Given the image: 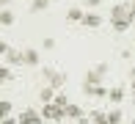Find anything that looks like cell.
Returning <instances> with one entry per match:
<instances>
[{"instance_id":"7a4b0ae2","label":"cell","mask_w":135,"mask_h":124,"mask_svg":"<svg viewBox=\"0 0 135 124\" xmlns=\"http://www.w3.org/2000/svg\"><path fill=\"white\" fill-rule=\"evenodd\" d=\"M0 53H3V58H6L8 66L25 64V53H22V50H14V47H8V44H0Z\"/></svg>"},{"instance_id":"52a82bcc","label":"cell","mask_w":135,"mask_h":124,"mask_svg":"<svg viewBox=\"0 0 135 124\" xmlns=\"http://www.w3.org/2000/svg\"><path fill=\"white\" fill-rule=\"evenodd\" d=\"M83 25H85V28H99V25H102V17L97 14V11H85Z\"/></svg>"},{"instance_id":"ffe728a7","label":"cell","mask_w":135,"mask_h":124,"mask_svg":"<svg viewBox=\"0 0 135 124\" xmlns=\"http://www.w3.org/2000/svg\"><path fill=\"white\" fill-rule=\"evenodd\" d=\"M11 108H14V105H11L8 99H3V102H0V113H3V119H6V116H11Z\"/></svg>"},{"instance_id":"e0dca14e","label":"cell","mask_w":135,"mask_h":124,"mask_svg":"<svg viewBox=\"0 0 135 124\" xmlns=\"http://www.w3.org/2000/svg\"><path fill=\"white\" fill-rule=\"evenodd\" d=\"M52 0H30V11H44Z\"/></svg>"},{"instance_id":"cb8c5ba5","label":"cell","mask_w":135,"mask_h":124,"mask_svg":"<svg viewBox=\"0 0 135 124\" xmlns=\"http://www.w3.org/2000/svg\"><path fill=\"white\" fill-rule=\"evenodd\" d=\"M75 124H94V121H91V116H83V119H77Z\"/></svg>"},{"instance_id":"f1b7e54d","label":"cell","mask_w":135,"mask_h":124,"mask_svg":"<svg viewBox=\"0 0 135 124\" xmlns=\"http://www.w3.org/2000/svg\"><path fill=\"white\" fill-rule=\"evenodd\" d=\"M130 80H135V66H132V69H130Z\"/></svg>"},{"instance_id":"44dd1931","label":"cell","mask_w":135,"mask_h":124,"mask_svg":"<svg viewBox=\"0 0 135 124\" xmlns=\"http://www.w3.org/2000/svg\"><path fill=\"white\" fill-rule=\"evenodd\" d=\"M55 105H61V108H66V105H69V99H66V94H55Z\"/></svg>"},{"instance_id":"4fadbf2b","label":"cell","mask_w":135,"mask_h":124,"mask_svg":"<svg viewBox=\"0 0 135 124\" xmlns=\"http://www.w3.org/2000/svg\"><path fill=\"white\" fill-rule=\"evenodd\" d=\"M66 116L77 121V119H83L85 113H83V108H80V105H66Z\"/></svg>"},{"instance_id":"d6986e66","label":"cell","mask_w":135,"mask_h":124,"mask_svg":"<svg viewBox=\"0 0 135 124\" xmlns=\"http://www.w3.org/2000/svg\"><path fill=\"white\" fill-rule=\"evenodd\" d=\"M108 121H110V124H121V110H119V108L108 110Z\"/></svg>"},{"instance_id":"8fae6325","label":"cell","mask_w":135,"mask_h":124,"mask_svg":"<svg viewBox=\"0 0 135 124\" xmlns=\"http://www.w3.org/2000/svg\"><path fill=\"white\" fill-rule=\"evenodd\" d=\"M108 99H110L113 105H119L121 99H124V88H121V85H113V88L108 91Z\"/></svg>"},{"instance_id":"7402d4cb","label":"cell","mask_w":135,"mask_h":124,"mask_svg":"<svg viewBox=\"0 0 135 124\" xmlns=\"http://www.w3.org/2000/svg\"><path fill=\"white\" fill-rule=\"evenodd\" d=\"M94 69H97V72H99V74H102V77H105V74H108V64H105V61H102V64H97V66H94Z\"/></svg>"},{"instance_id":"3957f363","label":"cell","mask_w":135,"mask_h":124,"mask_svg":"<svg viewBox=\"0 0 135 124\" xmlns=\"http://www.w3.org/2000/svg\"><path fill=\"white\" fill-rule=\"evenodd\" d=\"M41 116H44L47 121H64L66 119V108H61V105H55V102H47L44 108H41Z\"/></svg>"},{"instance_id":"30bf717a","label":"cell","mask_w":135,"mask_h":124,"mask_svg":"<svg viewBox=\"0 0 135 124\" xmlns=\"http://www.w3.org/2000/svg\"><path fill=\"white\" fill-rule=\"evenodd\" d=\"M22 53H25V66H36L39 64V50L28 47V50H22Z\"/></svg>"},{"instance_id":"5b68a950","label":"cell","mask_w":135,"mask_h":124,"mask_svg":"<svg viewBox=\"0 0 135 124\" xmlns=\"http://www.w3.org/2000/svg\"><path fill=\"white\" fill-rule=\"evenodd\" d=\"M20 124H44V116L39 113V110H22L20 113Z\"/></svg>"},{"instance_id":"484cf974","label":"cell","mask_w":135,"mask_h":124,"mask_svg":"<svg viewBox=\"0 0 135 124\" xmlns=\"http://www.w3.org/2000/svg\"><path fill=\"white\" fill-rule=\"evenodd\" d=\"M3 124H20V119H11V116H6V119H3Z\"/></svg>"},{"instance_id":"4316f807","label":"cell","mask_w":135,"mask_h":124,"mask_svg":"<svg viewBox=\"0 0 135 124\" xmlns=\"http://www.w3.org/2000/svg\"><path fill=\"white\" fill-rule=\"evenodd\" d=\"M0 3H3V8H8V6H11V0H0Z\"/></svg>"},{"instance_id":"ba28073f","label":"cell","mask_w":135,"mask_h":124,"mask_svg":"<svg viewBox=\"0 0 135 124\" xmlns=\"http://www.w3.org/2000/svg\"><path fill=\"white\" fill-rule=\"evenodd\" d=\"M83 85H102V74L97 72V69H88L85 77H83Z\"/></svg>"},{"instance_id":"277c9868","label":"cell","mask_w":135,"mask_h":124,"mask_svg":"<svg viewBox=\"0 0 135 124\" xmlns=\"http://www.w3.org/2000/svg\"><path fill=\"white\" fill-rule=\"evenodd\" d=\"M110 20H130L132 22V6L130 3H116L110 11Z\"/></svg>"},{"instance_id":"f546056e","label":"cell","mask_w":135,"mask_h":124,"mask_svg":"<svg viewBox=\"0 0 135 124\" xmlns=\"http://www.w3.org/2000/svg\"><path fill=\"white\" fill-rule=\"evenodd\" d=\"M132 124H135V121H132Z\"/></svg>"},{"instance_id":"d4e9b609","label":"cell","mask_w":135,"mask_h":124,"mask_svg":"<svg viewBox=\"0 0 135 124\" xmlns=\"http://www.w3.org/2000/svg\"><path fill=\"white\" fill-rule=\"evenodd\" d=\"M99 3H102V0H85V6H88V8H97Z\"/></svg>"},{"instance_id":"ac0fdd59","label":"cell","mask_w":135,"mask_h":124,"mask_svg":"<svg viewBox=\"0 0 135 124\" xmlns=\"http://www.w3.org/2000/svg\"><path fill=\"white\" fill-rule=\"evenodd\" d=\"M0 80H3V83H11V80H14V72H11V66H8V64L0 69Z\"/></svg>"},{"instance_id":"83f0119b","label":"cell","mask_w":135,"mask_h":124,"mask_svg":"<svg viewBox=\"0 0 135 124\" xmlns=\"http://www.w3.org/2000/svg\"><path fill=\"white\" fill-rule=\"evenodd\" d=\"M130 6H132V22H135V0H132V3H130Z\"/></svg>"},{"instance_id":"9c48e42d","label":"cell","mask_w":135,"mask_h":124,"mask_svg":"<svg viewBox=\"0 0 135 124\" xmlns=\"http://www.w3.org/2000/svg\"><path fill=\"white\" fill-rule=\"evenodd\" d=\"M39 99H41V102H55V88H52V85H41V88H39Z\"/></svg>"},{"instance_id":"9a60e30c","label":"cell","mask_w":135,"mask_h":124,"mask_svg":"<svg viewBox=\"0 0 135 124\" xmlns=\"http://www.w3.org/2000/svg\"><path fill=\"white\" fill-rule=\"evenodd\" d=\"M91 121H94V124H110L105 110H91Z\"/></svg>"},{"instance_id":"603a6c76","label":"cell","mask_w":135,"mask_h":124,"mask_svg":"<svg viewBox=\"0 0 135 124\" xmlns=\"http://www.w3.org/2000/svg\"><path fill=\"white\" fill-rule=\"evenodd\" d=\"M41 47H44V50H55V39H44Z\"/></svg>"},{"instance_id":"7c38bea8","label":"cell","mask_w":135,"mask_h":124,"mask_svg":"<svg viewBox=\"0 0 135 124\" xmlns=\"http://www.w3.org/2000/svg\"><path fill=\"white\" fill-rule=\"evenodd\" d=\"M83 17H85V11H83V8H77V6L66 11V20H69V22H83Z\"/></svg>"},{"instance_id":"6da1fadb","label":"cell","mask_w":135,"mask_h":124,"mask_svg":"<svg viewBox=\"0 0 135 124\" xmlns=\"http://www.w3.org/2000/svg\"><path fill=\"white\" fill-rule=\"evenodd\" d=\"M41 77H44L47 85H52L55 91L64 88V83H66V74H64V72H55L52 66H44V69H41Z\"/></svg>"},{"instance_id":"2e32d148","label":"cell","mask_w":135,"mask_h":124,"mask_svg":"<svg viewBox=\"0 0 135 124\" xmlns=\"http://www.w3.org/2000/svg\"><path fill=\"white\" fill-rule=\"evenodd\" d=\"M0 22H3L6 28H11V25H14V14H11V8H3V14H0Z\"/></svg>"},{"instance_id":"8992f818","label":"cell","mask_w":135,"mask_h":124,"mask_svg":"<svg viewBox=\"0 0 135 124\" xmlns=\"http://www.w3.org/2000/svg\"><path fill=\"white\" fill-rule=\"evenodd\" d=\"M108 91L105 85H83V94H88V97H97V99H102V97H108Z\"/></svg>"},{"instance_id":"5bb4252c","label":"cell","mask_w":135,"mask_h":124,"mask_svg":"<svg viewBox=\"0 0 135 124\" xmlns=\"http://www.w3.org/2000/svg\"><path fill=\"white\" fill-rule=\"evenodd\" d=\"M110 25H113V30L116 33H124V30H130V20H110Z\"/></svg>"}]
</instances>
